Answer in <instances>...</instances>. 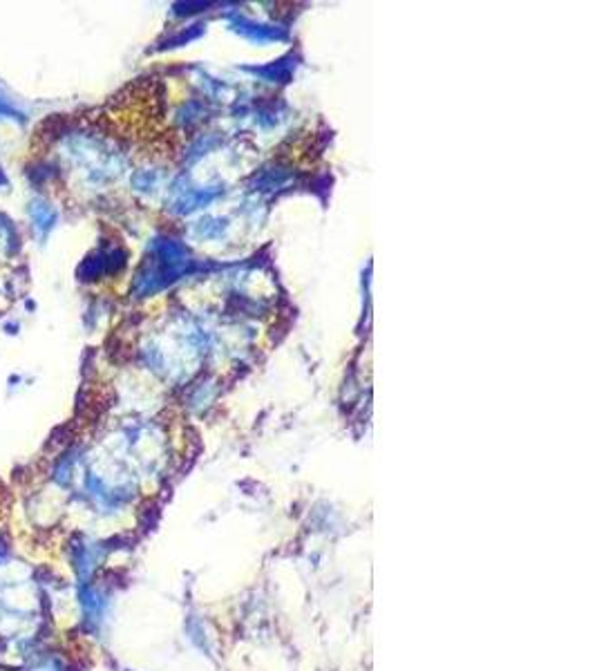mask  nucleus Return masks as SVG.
<instances>
[{
	"label": "nucleus",
	"mask_w": 597,
	"mask_h": 671,
	"mask_svg": "<svg viewBox=\"0 0 597 671\" xmlns=\"http://www.w3.org/2000/svg\"><path fill=\"white\" fill-rule=\"evenodd\" d=\"M41 627V591L30 569L0 564V638L26 649Z\"/></svg>",
	"instance_id": "nucleus-1"
},
{
	"label": "nucleus",
	"mask_w": 597,
	"mask_h": 671,
	"mask_svg": "<svg viewBox=\"0 0 597 671\" xmlns=\"http://www.w3.org/2000/svg\"><path fill=\"white\" fill-rule=\"evenodd\" d=\"M28 213H30L32 227H34V231H37L39 238H45V236L54 229L57 211H54L52 204H48L45 200H32Z\"/></svg>",
	"instance_id": "nucleus-2"
},
{
	"label": "nucleus",
	"mask_w": 597,
	"mask_h": 671,
	"mask_svg": "<svg viewBox=\"0 0 597 671\" xmlns=\"http://www.w3.org/2000/svg\"><path fill=\"white\" fill-rule=\"evenodd\" d=\"M17 247H19V236L12 222L6 216H0V256L17 251Z\"/></svg>",
	"instance_id": "nucleus-3"
},
{
	"label": "nucleus",
	"mask_w": 597,
	"mask_h": 671,
	"mask_svg": "<svg viewBox=\"0 0 597 671\" xmlns=\"http://www.w3.org/2000/svg\"><path fill=\"white\" fill-rule=\"evenodd\" d=\"M28 671H61V664L54 658H39Z\"/></svg>",
	"instance_id": "nucleus-4"
},
{
	"label": "nucleus",
	"mask_w": 597,
	"mask_h": 671,
	"mask_svg": "<svg viewBox=\"0 0 597 671\" xmlns=\"http://www.w3.org/2000/svg\"><path fill=\"white\" fill-rule=\"evenodd\" d=\"M0 114H17V112H14V108H10L3 99H0Z\"/></svg>",
	"instance_id": "nucleus-5"
},
{
	"label": "nucleus",
	"mask_w": 597,
	"mask_h": 671,
	"mask_svg": "<svg viewBox=\"0 0 597 671\" xmlns=\"http://www.w3.org/2000/svg\"><path fill=\"white\" fill-rule=\"evenodd\" d=\"M3 184H8V178L3 173V168H0V187H3Z\"/></svg>",
	"instance_id": "nucleus-6"
}]
</instances>
